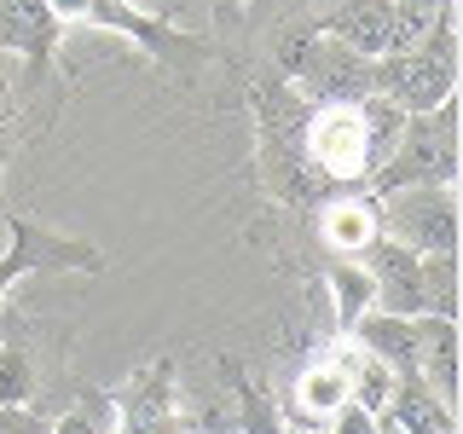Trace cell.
I'll return each mask as SVG.
<instances>
[{
    "label": "cell",
    "instance_id": "9",
    "mask_svg": "<svg viewBox=\"0 0 463 434\" xmlns=\"http://www.w3.org/2000/svg\"><path fill=\"white\" fill-rule=\"evenodd\" d=\"M110 400H116V434H192V411H185L174 359L139 365L122 388H110Z\"/></svg>",
    "mask_w": 463,
    "mask_h": 434
},
{
    "label": "cell",
    "instance_id": "17",
    "mask_svg": "<svg viewBox=\"0 0 463 434\" xmlns=\"http://www.w3.org/2000/svg\"><path fill=\"white\" fill-rule=\"evenodd\" d=\"M214 371H221V388H226V400H232V429H238V434H284L279 405H272V388L267 382H255L238 359H221Z\"/></svg>",
    "mask_w": 463,
    "mask_h": 434
},
{
    "label": "cell",
    "instance_id": "10",
    "mask_svg": "<svg viewBox=\"0 0 463 434\" xmlns=\"http://www.w3.org/2000/svg\"><path fill=\"white\" fill-rule=\"evenodd\" d=\"M371 272V289H376V313H394V318H423V255L394 243L388 231L359 250Z\"/></svg>",
    "mask_w": 463,
    "mask_h": 434
},
{
    "label": "cell",
    "instance_id": "14",
    "mask_svg": "<svg viewBox=\"0 0 463 434\" xmlns=\"http://www.w3.org/2000/svg\"><path fill=\"white\" fill-rule=\"evenodd\" d=\"M347 342H359L365 354H376L394 376H411L417 371V354H423V318H394V313H365L354 330H347Z\"/></svg>",
    "mask_w": 463,
    "mask_h": 434
},
{
    "label": "cell",
    "instance_id": "7",
    "mask_svg": "<svg viewBox=\"0 0 463 434\" xmlns=\"http://www.w3.org/2000/svg\"><path fill=\"white\" fill-rule=\"evenodd\" d=\"M301 156L318 180L336 192H365L376 156H371V134L359 105H307V122H301Z\"/></svg>",
    "mask_w": 463,
    "mask_h": 434
},
{
    "label": "cell",
    "instance_id": "19",
    "mask_svg": "<svg viewBox=\"0 0 463 434\" xmlns=\"http://www.w3.org/2000/svg\"><path fill=\"white\" fill-rule=\"evenodd\" d=\"M417 376H423L446 405H458V318L423 313V354H417Z\"/></svg>",
    "mask_w": 463,
    "mask_h": 434
},
{
    "label": "cell",
    "instance_id": "26",
    "mask_svg": "<svg viewBox=\"0 0 463 434\" xmlns=\"http://www.w3.org/2000/svg\"><path fill=\"white\" fill-rule=\"evenodd\" d=\"M394 6H423V12H440V6H458V0H394Z\"/></svg>",
    "mask_w": 463,
    "mask_h": 434
},
{
    "label": "cell",
    "instance_id": "4",
    "mask_svg": "<svg viewBox=\"0 0 463 434\" xmlns=\"http://www.w3.org/2000/svg\"><path fill=\"white\" fill-rule=\"evenodd\" d=\"M400 185H458V93L440 99L434 110L405 116L394 151L383 156V168L371 174L365 192H400Z\"/></svg>",
    "mask_w": 463,
    "mask_h": 434
},
{
    "label": "cell",
    "instance_id": "1",
    "mask_svg": "<svg viewBox=\"0 0 463 434\" xmlns=\"http://www.w3.org/2000/svg\"><path fill=\"white\" fill-rule=\"evenodd\" d=\"M255 105V180H260V197L284 214H307L330 197V185L318 180L301 156V122H307V99L296 93L289 81H260L250 93Z\"/></svg>",
    "mask_w": 463,
    "mask_h": 434
},
{
    "label": "cell",
    "instance_id": "24",
    "mask_svg": "<svg viewBox=\"0 0 463 434\" xmlns=\"http://www.w3.org/2000/svg\"><path fill=\"white\" fill-rule=\"evenodd\" d=\"M52 417L35 405H0V434H47Z\"/></svg>",
    "mask_w": 463,
    "mask_h": 434
},
{
    "label": "cell",
    "instance_id": "2",
    "mask_svg": "<svg viewBox=\"0 0 463 434\" xmlns=\"http://www.w3.org/2000/svg\"><path fill=\"white\" fill-rule=\"evenodd\" d=\"M371 81H376V93L394 99L405 116L434 110L440 99H452L458 93V6L434 12L417 47L371 58Z\"/></svg>",
    "mask_w": 463,
    "mask_h": 434
},
{
    "label": "cell",
    "instance_id": "25",
    "mask_svg": "<svg viewBox=\"0 0 463 434\" xmlns=\"http://www.w3.org/2000/svg\"><path fill=\"white\" fill-rule=\"evenodd\" d=\"M18 93H12V81H6V70H0V127H12V122H18Z\"/></svg>",
    "mask_w": 463,
    "mask_h": 434
},
{
    "label": "cell",
    "instance_id": "11",
    "mask_svg": "<svg viewBox=\"0 0 463 434\" xmlns=\"http://www.w3.org/2000/svg\"><path fill=\"white\" fill-rule=\"evenodd\" d=\"M58 35H64V24L47 12V0H0V52H18L29 64V87L47 81Z\"/></svg>",
    "mask_w": 463,
    "mask_h": 434
},
{
    "label": "cell",
    "instance_id": "5",
    "mask_svg": "<svg viewBox=\"0 0 463 434\" xmlns=\"http://www.w3.org/2000/svg\"><path fill=\"white\" fill-rule=\"evenodd\" d=\"M47 12L64 29L70 24L116 29V35H128L145 58H151V64H185V70H197V64H214V58H221L214 41H203V35H192V29L168 24V18H156V12H139L134 0H47Z\"/></svg>",
    "mask_w": 463,
    "mask_h": 434
},
{
    "label": "cell",
    "instance_id": "20",
    "mask_svg": "<svg viewBox=\"0 0 463 434\" xmlns=\"http://www.w3.org/2000/svg\"><path fill=\"white\" fill-rule=\"evenodd\" d=\"M336 359L347 371V400L365 405V411H388V400H394V371H388L376 354H365L359 342H347V336H336Z\"/></svg>",
    "mask_w": 463,
    "mask_h": 434
},
{
    "label": "cell",
    "instance_id": "8",
    "mask_svg": "<svg viewBox=\"0 0 463 434\" xmlns=\"http://www.w3.org/2000/svg\"><path fill=\"white\" fill-rule=\"evenodd\" d=\"M376 203V231L417 255L458 250V185H400V192L371 197Z\"/></svg>",
    "mask_w": 463,
    "mask_h": 434
},
{
    "label": "cell",
    "instance_id": "22",
    "mask_svg": "<svg viewBox=\"0 0 463 434\" xmlns=\"http://www.w3.org/2000/svg\"><path fill=\"white\" fill-rule=\"evenodd\" d=\"M47 434H116V400H110V388H81L76 405H64V411L52 417Z\"/></svg>",
    "mask_w": 463,
    "mask_h": 434
},
{
    "label": "cell",
    "instance_id": "18",
    "mask_svg": "<svg viewBox=\"0 0 463 434\" xmlns=\"http://www.w3.org/2000/svg\"><path fill=\"white\" fill-rule=\"evenodd\" d=\"M289 400L301 405V411L307 417H318V423H325L330 411H336V405L347 400V371H342V359H336V347H325V354H313L307 365H301V376L296 382L284 388Z\"/></svg>",
    "mask_w": 463,
    "mask_h": 434
},
{
    "label": "cell",
    "instance_id": "21",
    "mask_svg": "<svg viewBox=\"0 0 463 434\" xmlns=\"http://www.w3.org/2000/svg\"><path fill=\"white\" fill-rule=\"evenodd\" d=\"M41 359L29 342H0V405H35Z\"/></svg>",
    "mask_w": 463,
    "mask_h": 434
},
{
    "label": "cell",
    "instance_id": "3",
    "mask_svg": "<svg viewBox=\"0 0 463 434\" xmlns=\"http://www.w3.org/2000/svg\"><path fill=\"white\" fill-rule=\"evenodd\" d=\"M279 81H289L307 105H359L365 93H376L371 58L342 47V41L325 35L318 24L279 41Z\"/></svg>",
    "mask_w": 463,
    "mask_h": 434
},
{
    "label": "cell",
    "instance_id": "23",
    "mask_svg": "<svg viewBox=\"0 0 463 434\" xmlns=\"http://www.w3.org/2000/svg\"><path fill=\"white\" fill-rule=\"evenodd\" d=\"M458 250L423 255V313L434 318H458Z\"/></svg>",
    "mask_w": 463,
    "mask_h": 434
},
{
    "label": "cell",
    "instance_id": "16",
    "mask_svg": "<svg viewBox=\"0 0 463 434\" xmlns=\"http://www.w3.org/2000/svg\"><path fill=\"white\" fill-rule=\"evenodd\" d=\"M388 417L400 423V434H458V405H446L423 376H394V400Z\"/></svg>",
    "mask_w": 463,
    "mask_h": 434
},
{
    "label": "cell",
    "instance_id": "6",
    "mask_svg": "<svg viewBox=\"0 0 463 434\" xmlns=\"http://www.w3.org/2000/svg\"><path fill=\"white\" fill-rule=\"evenodd\" d=\"M110 255L99 250L93 238H76V231H58L35 214H12L6 209V250H0V307L24 278L35 272H105Z\"/></svg>",
    "mask_w": 463,
    "mask_h": 434
},
{
    "label": "cell",
    "instance_id": "12",
    "mask_svg": "<svg viewBox=\"0 0 463 434\" xmlns=\"http://www.w3.org/2000/svg\"><path fill=\"white\" fill-rule=\"evenodd\" d=\"M307 221H313V238L325 255H359L376 238V203H371V192H336L318 203Z\"/></svg>",
    "mask_w": 463,
    "mask_h": 434
},
{
    "label": "cell",
    "instance_id": "13",
    "mask_svg": "<svg viewBox=\"0 0 463 434\" xmlns=\"http://www.w3.org/2000/svg\"><path fill=\"white\" fill-rule=\"evenodd\" d=\"M318 29L336 35L342 47L365 52V58H383L388 35H394V0H330Z\"/></svg>",
    "mask_w": 463,
    "mask_h": 434
},
{
    "label": "cell",
    "instance_id": "15",
    "mask_svg": "<svg viewBox=\"0 0 463 434\" xmlns=\"http://www.w3.org/2000/svg\"><path fill=\"white\" fill-rule=\"evenodd\" d=\"M318 278L330 289V313H336V336L359 325L371 307H376V289H371V272L359 255H318Z\"/></svg>",
    "mask_w": 463,
    "mask_h": 434
}]
</instances>
